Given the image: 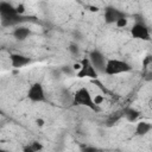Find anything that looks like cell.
Masks as SVG:
<instances>
[{"label": "cell", "instance_id": "1", "mask_svg": "<svg viewBox=\"0 0 152 152\" xmlns=\"http://www.w3.org/2000/svg\"><path fill=\"white\" fill-rule=\"evenodd\" d=\"M72 104L74 106H84V107H88L91 110H99V106L95 104L94 99L91 97V94L84 87L80 88L72 95Z\"/></svg>", "mask_w": 152, "mask_h": 152}, {"label": "cell", "instance_id": "2", "mask_svg": "<svg viewBox=\"0 0 152 152\" xmlns=\"http://www.w3.org/2000/svg\"><path fill=\"white\" fill-rule=\"evenodd\" d=\"M132 70V66L126 62V61H121V59H108L107 61V65H106V72L107 75H118V74H122V72H128Z\"/></svg>", "mask_w": 152, "mask_h": 152}, {"label": "cell", "instance_id": "3", "mask_svg": "<svg viewBox=\"0 0 152 152\" xmlns=\"http://www.w3.org/2000/svg\"><path fill=\"white\" fill-rule=\"evenodd\" d=\"M88 58H89L90 63L93 64V66L96 69V71L99 74H104L106 72V65H107V61L108 59L104 58V56L102 55L101 51H99V50L90 51Z\"/></svg>", "mask_w": 152, "mask_h": 152}, {"label": "cell", "instance_id": "4", "mask_svg": "<svg viewBox=\"0 0 152 152\" xmlns=\"http://www.w3.org/2000/svg\"><path fill=\"white\" fill-rule=\"evenodd\" d=\"M81 70L76 72V76L82 78V77H89V78H97L99 72L96 71V69L93 66V64L90 63L89 58H83L81 61Z\"/></svg>", "mask_w": 152, "mask_h": 152}, {"label": "cell", "instance_id": "5", "mask_svg": "<svg viewBox=\"0 0 152 152\" xmlns=\"http://www.w3.org/2000/svg\"><path fill=\"white\" fill-rule=\"evenodd\" d=\"M27 97L32 102H44L46 100V96L43 86L40 83H33L27 91Z\"/></svg>", "mask_w": 152, "mask_h": 152}, {"label": "cell", "instance_id": "6", "mask_svg": "<svg viewBox=\"0 0 152 152\" xmlns=\"http://www.w3.org/2000/svg\"><path fill=\"white\" fill-rule=\"evenodd\" d=\"M131 34L133 36V38H137L140 40H150L151 39L150 30L145 25V23H135L131 28Z\"/></svg>", "mask_w": 152, "mask_h": 152}, {"label": "cell", "instance_id": "7", "mask_svg": "<svg viewBox=\"0 0 152 152\" xmlns=\"http://www.w3.org/2000/svg\"><path fill=\"white\" fill-rule=\"evenodd\" d=\"M122 18H127V15L115 7H107L104 11V21L107 24H116Z\"/></svg>", "mask_w": 152, "mask_h": 152}, {"label": "cell", "instance_id": "8", "mask_svg": "<svg viewBox=\"0 0 152 152\" xmlns=\"http://www.w3.org/2000/svg\"><path fill=\"white\" fill-rule=\"evenodd\" d=\"M10 59H11V64L13 68L15 69H20L27 64L31 63V58H28L27 56L20 55V53H11L10 55Z\"/></svg>", "mask_w": 152, "mask_h": 152}, {"label": "cell", "instance_id": "9", "mask_svg": "<svg viewBox=\"0 0 152 152\" xmlns=\"http://www.w3.org/2000/svg\"><path fill=\"white\" fill-rule=\"evenodd\" d=\"M13 37L17 39V40H25L30 34H31V30L25 27V26H17L13 32H12Z\"/></svg>", "mask_w": 152, "mask_h": 152}, {"label": "cell", "instance_id": "10", "mask_svg": "<svg viewBox=\"0 0 152 152\" xmlns=\"http://www.w3.org/2000/svg\"><path fill=\"white\" fill-rule=\"evenodd\" d=\"M14 14H18V12L12 4L6 1L0 2V15H14Z\"/></svg>", "mask_w": 152, "mask_h": 152}, {"label": "cell", "instance_id": "11", "mask_svg": "<svg viewBox=\"0 0 152 152\" xmlns=\"http://www.w3.org/2000/svg\"><path fill=\"white\" fill-rule=\"evenodd\" d=\"M122 113H124V116L131 121V122H134L138 120V118L140 116V113L139 110H137L135 108H132V107H126L122 109Z\"/></svg>", "mask_w": 152, "mask_h": 152}, {"label": "cell", "instance_id": "12", "mask_svg": "<svg viewBox=\"0 0 152 152\" xmlns=\"http://www.w3.org/2000/svg\"><path fill=\"white\" fill-rule=\"evenodd\" d=\"M151 129H152V125H151V124H148V122H146V121H141V122H139V124L137 125V127H135V134H137V135H145V134H147Z\"/></svg>", "mask_w": 152, "mask_h": 152}, {"label": "cell", "instance_id": "13", "mask_svg": "<svg viewBox=\"0 0 152 152\" xmlns=\"http://www.w3.org/2000/svg\"><path fill=\"white\" fill-rule=\"evenodd\" d=\"M121 116H124L122 110H118V112H115V113H112V114L108 116V119H107V126H113L115 122L119 121V119H120Z\"/></svg>", "mask_w": 152, "mask_h": 152}, {"label": "cell", "instance_id": "14", "mask_svg": "<svg viewBox=\"0 0 152 152\" xmlns=\"http://www.w3.org/2000/svg\"><path fill=\"white\" fill-rule=\"evenodd\" d=\"M69 51H70V53L72 55V56H78L80 55V48H78V45L77 44H70L69 45Z\"/></svg>", "mask_w": 152, "mask_h": 152}, {"label": "cell", "instance_id": "15", "mask_svg": "<svg viewBox=\"0 0 152 152\" xmlns=\"http://www.w3.org/2000/svg\"><path fill=\"white\" fill-rule=\"evenodd\" d=\"M61 71L63 74H66V75H74V72H75V70H74V68L71 65H63L61 68Z\"/></svg>", "mask_w": 152, "mask_h": 152}, {"label": "cell", "instance_id": "16", "mask_svg": "<svg viewBox=\"0 0 152 152\" xmlns=\"http://www.w3.org/2000/svg\"><path fill=\"white\" fill-rule=\"evenodd\" d=\"M30 145L32 146V148H33L36 152H40V151L43 150V145H42V142H39V141H32Z\"/></svg>", "mask_w": 152, "mask_h": 152}, {"label": "cell", "instance_id": "17", "mask_svg": "<svg viewBox=\"0 0 152 152\" xmlns=\"http://www.w3.org/2000/svg\"><path fill=\"white\" fill-rule=\"evenodd\" d=\"M127 23H128V20H127V18H122V19H120L115 25L118 26V27H120V28H122V27H125V26H127Z\"/></svg>", "mask_w": 152, "mask_h": 152}, {"label": "cell", "instance_id": "18", "mask_svg": "<svg viewBox=\"0 0 152 152\" xmlns=\"http://www.w3.org/2000/svg\"><path fill=\"white\" fill-rule=\"evenodd\" d=\"M82 152H99V150L94 146H84L82 148Z\"/></svg>", "mask_w": 152, "mask_h": 152}, {"label": "cell", "instance_id": "19", "mask_svg": "<svg viewBox=\"0 0 152 152\" xmlns=\"http://www.w3.org/2000/svg\"><path fill=\"white\" fill-rule=\"evenodd\" d=\"M17 12H18V14H20V15H24V12H25V6L23 5V4H19L17 7Z\"/></svg>", "mask_w": 152, "mask_h": 152}, {"label": "cell", "instance_id": "20", "mask_svg": "<svg viewBox=\"0 0 152 152\" xmlns=\"http://www.w3.org/2000/svg\"><path fill=\"white\" fill-rule=\"evenodd\" d=\"M103 96H101V95H96L95 96V99H94V102H95V104L96 106H99V104H101L102 102H103Z\"/></svg>", "mask_w": 152, "mask_h": 152}, {"label": "cell", "instance_id": "21", "mask_svg": "<svg viewBox=\"0 0 152 152\" xmlns=\"http://www.w3.org/2000/svg\"><path fill=\"white\" fill-rule=\"evenodd\" d=\"M150 63H152V56H146L144 59V66H147Z\"/></svg>", "mask_w": 152, "mask_h": 152}, {"label": "cell", "instance_id": "22", "mask_svg": "<svg viewBox=\"0 0 152 152\" xmlns=\"http://www.w3.org/2000/svg\"><path fill=\"white\" fill-rule=\"evenodd\" d=\"M144 78L146 81H152V70L151 71H147L145 75H144Z\"/></svg>", "mask_w": 152, "mask_h": 152}, {"label": "cell", "instance_id": "23", "mask_svg": "<svg viewBox=\"0 0 152 152\" xmlns=\"http://www.w3.org/2000/svg\"><path fill=\"white\" fill-rule=\"evenodd\" d=\"M23 152H36V151L32 148V146H31V145H27V146H25V147H24Z\"/></svg>", "mask_w": 152, "mask_h": 152}, {"label": "cell", "instance_id": "24", "mask_svg": "<svg viewBox=\"0 0 152 152\" xmlns=\"http://www.w3.org/2000/svg\"><path fill=\"white\" fill-rule=\"evenodd\" d=\"M36 124H37L39 127H42V126H44V124H45V122H44V120H43V119H40V118H39V119H37V120H36Z\"/></svg>", "mask_w": 152, "mask_h": 152}, {"label": "cell", "instance_id": "25", "mask_svg": "<svg viewBox=\"0 0 152 152\" xmlns=\"http://www.w3.org/2000/svg\"><path fill=\"white\" fill-rule=\"evenodd\" d=\"M90 11L91 12H96L97 11V7H90Z\"/></svg>", "mask_w": 152, "mask_h": 152}, {"label": "cell", "instance_id": "26", "mask_svg": "<svg viewBox=\"0 0 152 152\" xmlns=\"http://www.w3.org/2000/svg\"><path fill=\"white\" fill-rule=\"evenodd\" d=\"M150 107L152 108V97H151V100H150Z\"/></svg>", "mask_w": 152, "mask_h": 152}, {"label": "cell", "instance_id": "27", "mask_svg": "<svg viewBox=\"0 0 152 152\" xmlns=\"http://www.w3.org/2000/svg\"><path fill=\"white\" fill-rule=\"evenodd\" d=\"M0 152H8V151H6V150H1Z\"/></svg>", "mask_w": 152, "mask_h": 152}]
</instances>
